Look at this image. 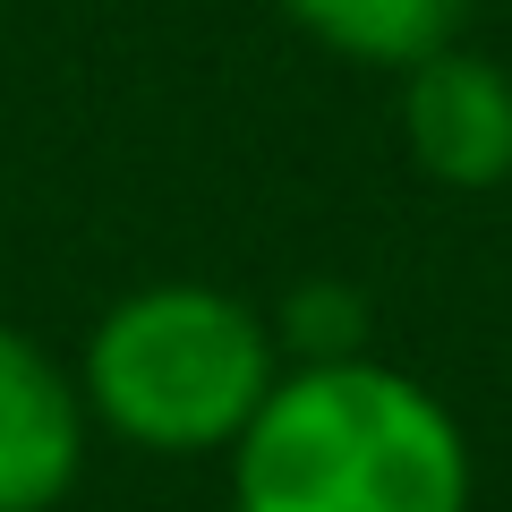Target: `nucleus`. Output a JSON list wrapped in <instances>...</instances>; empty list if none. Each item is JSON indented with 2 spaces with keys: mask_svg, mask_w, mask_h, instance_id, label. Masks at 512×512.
<instances>
[{
  "mask_svg": "<svg viewBox=\"0 0 512 512\" xmlns=\"http://www.w3.org/2000/svg\"><path fill=\"white\" fill-rule=\"evenodd\" d=\"M231 512H470V436L367 350L299 359L231 444Z\"/></svg>",
  "mask_w": 512,
  "mask_h": 512,
  "instance_id": "nucleus-1",
  "label": "nucleus"
},
{
  "mask_svg": "<svg viewBox=\"0 0 512 512\" xmlns=\"http://www.w3.org/2000/svg\"><path fill=\"white\" fill-rule=\"evenodd\" d=\"M282 376L274 316L214 282H146L86 333V419L146 453H231Z\"/></svg>",
  "mask_w": 512,
  "mask_h": 512,
  "instance_id": "nucleus-2",
  "label": "nucleus"
},
{
  "mask_svg": "<svg viewBox=\"0 0 512 512\" xmlns=\"http://www.w3.org/2000/svg\"><path fill=\"white\" fill-rule=\"evenodd\" d=\"M402 146L436 188L487 197L512 180V69L470 43L402 69Z\"/></svg>",
  "mask_w": 512,
  "mask_h": 512,
  "instance_id": "nucleus-3",
  "label": "nucleus"
},
{
  "mask_svg": "<svg viewBox=\"0 0 512 512\" xmlns=\"http://www.w3.org/2000/svg\"><path fill=\"white\" fill-rule=\"evenodd\" d=\"M86 461V393L35 333L0 325V512H52Z\"/></svg>",
  "mask_w": 512,
  "mask_h": 512,
  "instance_id": "nucleus-4",
  "label": "nucleus"
},
{
  "mask_svg": "<svg viewBox=\"0 0 512 512\" xmlns=\"http://www.w3.org/2000/svg\"><path fill=\"white\" fill-rule=\"evenodd\" d=\"M274 9L308 43L359 60V69H393L402 77L410 60L461 43V9H470V0H274Z\"/></svg>",
  "mask_w": 512,
  "mask_h": 512,
  "instance_id": "nucleus-5",
  "label": "nucleus"
},
{
  "mask_svg": "<svg viewBox=\"0 0 512 512\" xmlns=\"http://www.w3.org/2000/svg\"><path fill=\"white\" fill-rule=\"evenodd\" d=\"M274 342L299 359H350V350H367V299L350 282H299L291 308L274 316Z\"/></svg>",
  "mask_w": 512,
  "mask_h": 512,
  "instance_id": "nucleus-6",
  "label": "nucleus"
}]
</instances>
